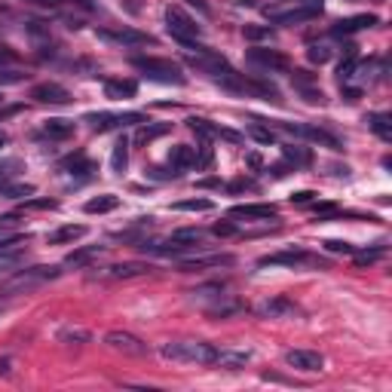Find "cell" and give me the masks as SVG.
<instances>
[{
    "mask_svg": "<svg viewBox=\"0 0 392 392\" xmlns=\"http://www.w3.org/2000/svg\"><path fill=\"white\" fill-rule=\"evenodd\" d=\"M236 258L233 255H199V258H184L178 264L181 273H196V270H212V267H233Z\"/></svg>",
    "mask_w": 392,
    "mask_h": 392,
    "instance_id": "4fadbf2b",
    "label": "cell"
},
{
    "mask_svg": "<svg viewBox=\"0 0 392 392\" xmlns=\"http://www.w3.org/2000/svg\"><path fill=\"white\" fill-rule=\"evenodd\" d=\"M306 56H310V61H316V65H325V61L331 58V49H328L325 43H313L310 49H306Z\"/></svg>",
    "mask_w": 392,
    "mask_h": 392,
    "instance_id": "ab89813d",
    "label": "cell"
},
{
    "mask_svg": "<svg viewBox=\"0 0 392 392\" xmlns=\"http://www.w3.org/2000/svg\"><path fill=\"white\" fill-rule=\"evenodd\" d=\"M56 199H31L28 203V209H56Z\"/></svg>",
    "mask_w": 392,
    "mask_h": 392,
    "instance_id": "c3c4849f",
    "label": "cell"
},
{
    "mask_svg": "<svg viewBox=\"0 0 392 392\" xmlns=\"http://www.w3.org/2000/svg\"><path fill=\"white\" fill-rule=\"evenodd\" d=\"M92 334L86 328H61L58 331V343H71V347H83V343H89Z\"/></svg>",
    "mask_w": 392,
    "mask_h": 392,
    "instance_id": "d6a6232c",
    "label": "cell"
},
{
    "mask_svg": "<svg viewBox=\"0 0 392 392\" xmlns=\"http://www.w3.org/2000/svg\"><path fill=\"white\" fill-rule=\"evenodd\" d=\"M301 264H325V260H316V258H310L304 249H282V251H276V255H267V258H260L258 260V267L264 270V267H301Z\"/></svg>",
    "mask_w": 392,
    "mask_h": 392,
    "instance_id": "30bf717a",
    "label": "cell"
},
{
    "mask_svg": "<svg viewBox=\"0 0 392 392\" xmlns=\"http://www.w3.org/2000/svg\"><path fill=\"white\" fill-rule=\"evenodd\" d=\"M356 255V267H365V264H374L386 255V245H377V249H365V251H352Z\"/></svg>",
    "mask_w": 392,
    "mask_h": 392,
    "instance_id": "74e56055",
    "label": "cell"
},
{
    "mask_svg": "<svg viewBox=\"0 0 392 392\" xmlns=\"http://www.w3.org/2000/svg\"><path fill=\"white\" fill-rule=\"evenodd\" d=\"M166 28L178 43H194L199 37V25L181 10V6H168L166 10Z\"/></svg>",
    "mask_w": 392,
    "mask_h": 392,
    "instance_id": "5b68a950",
    "label": "cell"
},
{
    "mask_svg": "<svg viewBox=\"0 0 392 392\" xmlns=\"http://www.w3.org/2000/svg\"><path fill=\"white\" fill-rule=\"evenodd\" d=\"M255 313L260 319H295L297 313H301V306H297L291 297H282V295H276V297H267V301H260L255 306Z\"/></svg>",
    "mask_w": 392,
    "mask_h": 392,
    "instance_id": "ba28073f",
    "label": "cell"
},
{
    "mask_svg": "<svg viewBox=\"0 0 392 392\" xmlns=\"http://www.w3.org/2000/svg\"><path fill=\"white\" fill-rule=\"evenodd\" d=\"M61 172H65L68 178H74V181H89L92 175L98 172V166L92 163L86 153H74V157H68L65 163H61Z\"/></svg>",
    "mask_w": 392,
    "mask_h": 392,
    "instance_id": "5bb4252c",
    "label": "cell"
},
{
    "mask_svg": "<svg viewBox=\"0 0 392 392\" xmlns=\"http://www.w3.org/2000/svg\"><path fill=\"white\" fill-rule=\"evenodd\" d=\"M212 233H214V236H233V233H236V227H233V224H214V227H212Z\"/></svg>",
    "mask_w": 392,
    "mask_h": 392,
    "instance_id": "681fc988",
    "label": "cell"
},
{
    "mask_svg": "<svg viewBox=\"0 0 392 392\" xmlns=\"http://www.w3.org/2000/svg\"><path fill=\"white\" fill-rule=\"evenodd\" d=\"M251 359L249 350H218V356H214V365L218 368H227V371H236V368H242L245 362Z\"/></svg>",
    "mask_w": 392,
    "mask_h": 392,
    "instance_id": "603a6c76",
    "label": "cell"
},
{
    "mask_svg": "<svg viewBox=\"0 0 392 392\" xmlns=\"http://www.w3.org/2000/svg\"><path fill=\"white\" fill-rule=\"evenodd\" d=\"M148 120L138 111H126V113H111V111H98V113H86V123L95 132H107V129H120V126H141Z\"/></svg>",
    "mask_w": 392,
    "mask_h": 392,
    "instance_id": "8992f818",
    "label": "cell"
},
{
    "mask_svg": "<svg viewBox=\"0 0 392 392\" xmlns=\"http://www.w3.org/2000/svg\"><path fill=\"white\" fill-rule=\"evenodd\" d=\"M0 194L10 196V199H25V196L34 194V184H6Z\"/></svg>",
    "mask_w": 392,
    "mask_h": 392,
    "instance_id": "f35d334b",
    "label": "cell"
},
{
    "mask_svg": "<svg viewBox=\"0 0 392 392\" xmlns=\"http://www.w3.org/2000/svg\"><path fill=\"white\" fill-rule=\"evenodd\" d=\"M187 126L194 129V132H196L199 138H203V141L214 138V129H218V126H212V123H209V120H203V117H190V120H187Z\"/></svg>",
    "mask_w": 392,
    "mask_h": 392,
    "instance_id": "8d00e7d4",
    "label": "cell"
},
{
    "mask_svg": "<svg viewBox=\"0 0 392 392\" xmlns=\"http://www.w3.org/2000/svg\"><path fill=\"white\" fill-rule=\"evenodd\" d=\"M196 163V150L194 148H187V144H178V148H172L168 150V166L175 168V172H187L190 166Z\"/></svg>",
    "mask_w": 392,
    "mask_h": 392,
    "instance_id": "7402d4cb",
    "label": "cell"
},
{
    "mask_svg": "<svg viewBox=\"0 0 392 392\" xmlns=\"http://www.w3.org/2000/svg\"><path fill=\"white\" fill-rule=\"evenodd\" d=\"M242 37H245V40H251V43H258V40H273V28H270V25H245V28H242Z\"/></svg>",
    "mask_w": 392,
    "mask_h": 392,
    "instance_id": "e575fe53",
    "label": "cell"
},
{
    "mask_svg": "<svg viewBox=\"0 0 392 392\" xmlns=\"http://www.w3.org/2000/svg\"><path fill=\"white\" fill-rule=\"evenodd\" d=\"M297 135L310 138V141H316V144H325V148H331V150H340L343 148L340 138L331 135L328 129H322V126H297Z\"/></svg>",
    "mask_w": 392,
    "mask_h": 392,
    "instance_id": "44dd1931",
    "label": "cell"
},
{
    "mask_svg": "<svg viewBox=\"0 0 392 392\" xmlns=\"http://www.w3.org/2000/svg\"><path fill=\"white\" fill-rule=\"evenodd\" d=\"M325 249H328V251H334V255H352V251H356V245L340 242V240H328V242H325Z\"/></svg>",
    "mask_w": 392,
    "mask_h": 392,
    "instance_id": "b9f144b4",
    "label": "cell"
},
{
    "mask_svg": "<svg viewBox=\"0 0 392 392\" xmlns=\"http://www.w3.org/2000/svg\"><path fill=\"white\" fill-rule=\"evenodd\" d=\"M371 25H377V15H374V13L350 15V19L334 22V25H331V34H334V37H350V34H356V31H365V28H371Z\"/></svg>",
    "mask_w": 392,
    "mask_h": 392,
    "instance_id": "e0dca14e",
    "label": "cell"
},
{
    "mask_svg": "<svg viewBox=\"0 0 392 392\" xmlns=\"http://www.w3.org/2000/svg\"><path fill=\"white\" fill-rule=\"evenodd\" d=\"M126 166H129V138H120L117 144H113V150H111V168L117 175L126 172Z\"/></svg>",
    "mask_w": 392,
    "mask_h": 392,
    "instance_id": "f1b7e54d",
    "label": "cell"
},
{
    "mask_svg": "<svg viewBox=\"0 0 392 392\" xmlns=\"http://www.w3.org/2000/svg\"><path fill=\"white\" fill-rule=\"evenodd\" d=\"M31 3H43V6H58L61 0H31Z\"/></svg>",
    "mask_w": 392,
    "mask_h": 392,
    "instance_id": "db71d44e",
    "label": "cell"
},
{
    "mask_svg": "<svg viewBox=\"0 0 392 392\" xmlns=\"http://www.w3.org/2000/svg\"><path fill=\"white\" fill-rule=\"evenodd\" d=\"M368 129L380 138V141H392V123L389 113H368Z\"/></svg>",
    "mask_w": 392,
    "mask_h": 392,
    "instance_id": "4316f807",
    "label": "cell"
},
{
    "mask_svg": "<svg viewBox=\"0 0 392 392\" xmlns=\"http://www.w3.org/2000/svg\"><path fill=\"white\" fill-rule=\"evenodd\" d=\"M120 205V196H113V194H104V196H95V199H89L86 203V214H107V212H113Z\"/></svg>",
    "mask_w": 392,
    "mask_h": 392,
    "instance_id": "f546056e",
    "label": "cell"
},
{
    "mask_svg": "<svg viewBox=\"0 0 392 392\" xmlns=\"http://www.w3.org/2000/svg\"><path fill=\"white\" fill-rule=\"evenodd\" d=\"M199 166H212V148H209V141L199 144Z\"/></svg>",
    "mask_w": 392,
    "mask_h": 392,
    "instance_id": "bcb514c9",
    "label": "cell"
},
{
    "mask_svg": "<svg viewBox=\"0 0 392 392\" xmlns=\"http://www.w3.org/2000/svg\"><path fill=\"white\" fill-rule=\"evenodd\" d=\"M0 374H3V377H6V374H10V362H6V359H3V362H0Z\"/></svg>",
    "mask_w": 392,
    "mask_h": 392,
    "instance_id": "11a10c76",
    "label": "cell"
},
{
    "mask_svg": "<svg viewBox=\"0 0 392 392\" xmlns=\"http://www.w3.org/2000/svg\"><path fill=\"white\" fill-rule=\"evenodd\" d=\"M159 356L168 359V362H178V365H214L218 347L203 343V340H168V343H163Z\"/></svg>",
    "mask_w": 392,
    "mask_h": 392,
    "instance_id": "7a4b0ae2",
    "label": "cell"
},
{
    "mask_svg": "<svg viewBox=\"0 0 392 392\" xmlns=\"http://www.w3.org/2000/svg\"><path fill=\"white\" fill-rule=\"evenodd\" d=\"M282 157H285L288 166H310L313 163V153L306 148H297V144H288V148H282Z\"/></svg>",
    "mask_w": 392,
    "mask_h": 392,
    "instance_id": "4dcf8cb0",
    "label": "cell"
},
{
    "mask_svg": "<svg viewBox=\"0 0 392 392\" xmlns=\"http://www.w3.org/2000/svg\"><path fill=\"white\" fill-rule=\"evenodd\" d=\"M3 65H15V52L0 49V68H3Z\"/></svg>",
    "mask_w": 392,
    "mask_h": 392,
    "instance_id": "816d5d0a",
    "label": "cell"
},
{
    "mask_svg": "<svg viewBox=\"0 0 392 392\" xmlns=\"http://www.w3.org/2000/svg\"><path fill=\"white\" fill-rule=\"evenodd\" d=\"M83 236H86V227H83V224H65V227L52 230V233L46 236V242H52V245H65V242L83 240Z\"/></svg>",
    "mask_w": 392,
    "mask_h": 392,
    "instance_id": "d4e9b609",
    "label": "cell"
},
{
    "mask_svg": "<svg viewBox=\"0 0 392 392\" xmlns=\"http://www.w3.org/2000/svg\"><path fill=\"white\" fill-rule=\"evenodd\" d=\"M175 209L178 212H212V199H205V196L181 199V203H175Z\"/></svg>",
    "mask_w": 392,
    "mask_h": 392,
    "instance_id": "d590c367",
    "label": "cell"
},
{
    "mask_svg": "<svg viewBox=\"0 0 392 392\" xmlns=\"http://www.w3.org/2000/svg\"><path fill=\"white\" fill-rule=\"evenodd\" d=\"M43 135L46 138H56V141H65V138L74 135V123H68V120H46L43 123Z\"/></svg>",
    "mask_w": 392,
    "mask_h": 392,
    "instance_id": "83f0119b",
    "label": "cell"
},
{
    "mask_svg": "<svg viewBox=\"0 0 392 392\" xmlns=\"http://www.w3.org/2000/svg\"><path fill=\"white\" fill-rule=\"evenodd\" d=\"M138 83L135 80H104V95L107 98H135Z\"/></svg>",
    "mask_w": 392,
    "mask_h": 392,
    "instance_id": "484cf974",
    "label": "cell"
},
{
    "mask_svg": "<svg viewBox=\"0 0 392 392\" xmlns=\"http://www.w3.org/2000/svg\"><path fill=\"white\" fill-rule=\"evenodd\" d=\"M322 10H325L322 0H273L264 6V15L273 25H301V22L316 19Z\"/></svg>",
    "mask_w": 392,
    "mask_h": 392,
    "instance_id": "6da1fadb",
    "label": "cell"
},
{
    "mask_svg": "<svg viewBox=\"0 0 392 392\" xmlns=\"http://www.w3.org/2000/svg\"><path fill=\"white\" fill-rule=\"evenodd\" d=\"M168 132V123H157V126H150V123H141V129H138V144H148L153 138H163Z\"/></svg>",
    "mask_w": 392,
    "mask_h": 392,
    "instance_id": "836d02e7",
    "label": "cell"
},
{
    "mask_svg": "<svg viewBox=\"0 0 392 392\" xmlns=\"http://www.w3.org/2000/svg\"><path fill=\"white\" fill-rule=\"evenodd\" d=\"M25 80V74H19V71H3V68H0V83H3V86H13V83H22Z\"/></svg>",
    "mask_w": 392,
    "mask_h": 392,
    "instance_id": "ee69618b",
    "label": "cell"
},
{
    "mask_svg": "<svg viewBox=\"0 0 392 392\" xmlns=\"http://www.w3.org/2000/svg\"><path fill=\"white\" fill-rule=\"evenodd\" d=\"M31 98H34L37 104H68L71 102V92L65 86H58V83H37V86L31 89Z\"/></svg>",
    "mask_w": 392,
    "mask_h": 392,
    "instance_id": "2e32d148",
    "label": "cell"
},
{
    "mask_svg": "<svg viewBox=\"0 0 392 392\" xmlns=\"http://www.w3.org/2000/svg\"><path fill=\"white\" fill-rule=\"evenodd\" d=\"M172 242H178V245H184V249H190V251H196L199 245H203V240H205V233L199 227H181V230H175L172 236H168Z\"/></svg>",
    "mask_w": 392,
    "mask_h": 392,
    "instance_id": "cb8c5ba5",
    "label": "cell"
},
{
    "mask_svg": "<svg viewBox=\"0 0 392 392\" xmlns=\"http://www.w3.org/2000/svg\"><path fill=\"white\" fill-rule=\"evenodd\" d=\"M285 365L301 374H319V371H325V356L316 350H288Z\"/></svg>",
    "mask_w": 392,
    "mask_h": 392,
    "instance_id": "9c48e42d",
    "label": "cell"
},
{
    "mask_svg": "<svg viewBox=\"0 0 392 392\" xmlns=\"http://www.w3.org/2000/svg\"><path fill=\"white\" fill-rule=\"evenodd\" d=\"M249 61L264 71H285L288 68V58L276 49H249Z\"/></svg>",
    "mask_w": 392,
    "mask_h": 392,
    "instance_id": "d6986e66",
    "label": "cell"
},
{
    "mask_svg": "<svg viewBox=\"0 0 392 392\" xmlns=\"http://www.w3.org/2000/svg\"><path fill=\"white\" fill-rule=\"evenodd\" d=\"M132 68L141 71V77H148L150 83H163V86H184L181 65H175L172 58H157V56H132Z\"/></svg>",
    "mask_w": 392,
    "mask_h": 392,
    "instance_id": "3957f363",
    "label": "cell"
},
{
    "mask_svg": "<svg viewBox=\"0 0 392 392\" xmlns=\"http://www.w3.org/2000/svg\"><path fill=\"white\" fill-rule=\"evenodd\" d=\"M249 135L255 138V141H260V144H273V132L270 129H264V126H251Z\"/></svg>",
    "mask_w": 392,
    "mask_h": 392,
    "instance_id": "7bdbcfd3",
    "label": "cell"
},
{
    "mask_svg": "<svg viewBox=\"0 0 392 392\" xmlns=\"http://www.w3.org/2000/svg\"><path fill=\"white\" fill-rule=\"evenodd\" d=\"M25 242H28V236H6V240H0V273L15 270L25 260V255H28Z\"/></svg>",
    "mask_w": 392,
    "mask_h": 392,
    "instance_id": "8fae6325",
    "label": "cell"
},
{
    "mask_svg": "<svg viewBox=\"0 0 392 392\" xmlns=\"http://www.w3.org/2000/svg\"><path fill=\"white\" fill-rule=\"evenodd\" d=\"M313 196H316L313 190H297V194H291V203H295V205H304V203H310Z\"/></svg>",
    "mask_w": 392,
    "mask_h": 392,
    "instance_id": "7dc6e473",
    "label": "cell"
},
{
    "mask_svg": "<svg viewBox=\"0 0 392 392\" xmlns=\"http://www.w3.org/2000/svg\"><path fill=\"white\" fill-rule=\"evenodd\" d=\"M104 40H113V43H123V46H144V43H153L150 34L144 31H135V28H120V31H98Z\"/></svg>",
    "mask_w": 392,
    "mask_h": 392,
    "instance_id": "ffe728a7",
    "label": "cell"
},
{
    "mask_svg": "<svg viewBox=\"0 0 392 392\" xmlns=\"http://www.w3.org/2000/svg\"><path fill=\"white\" fill-rule=\"evenodd\" d=\"M102 251H104V245H86V249H77L74 255L65 258V267H80V264H86V260H92L95 255H102Z\"/></svg>",
    "mask_w": 392,
    "mask_h": 392,
    "instance_id": "1f68e13d",
    "label": "cell"
},
{
    "mask_svg": "<svg viewBox=\"0 0 392 392\" xmlns=\"http://www.w3.org/2000/svg\"><path fill=\"white\" fill-rule=\"evenodd\" d=\"M337 77H340V83H347L350 77H356V56L350 52L347 61H340V68H337Z\"/></svg>",
    "mask_w": 392,
    "mask_h": 392,
    "instance_id": "60d3db41",
    "label": "cell"
},
{
    "mask_svg": "<svg viewBox=\"0 0 392 392\" xmlns=\"http://www.w3.org/2000/svg\"><path fill=\"white\" fill-rule=\"evenodd\" d=\"M276 214L279 212L270 203H245V205H233L230 209V218H249V221H270Z\"/></svg>",
    "mask_w": 392,
    "mask_h": 392,
    "instance_id": "ac0fdd59",
    "label": "cell"
},
{
    "mask_svg": "<svg viewBox=\"0 0 392 392\" xmlns=\"http://www.w3.org/2000/svg\"><path fill=\"white\" fill-rule=\"evenodd\" d=\"M218 178H205V181H199V187H218Z\"/></svg>",
    "mask_w": 392,
    "mask_h": 392,
    "instance_id": "f5cc1de1",
    "label": "cell"
},
{
    "mask_svg": "<svg viewBox=\"0 0 392 392\" xmlns=\"http://www.w3.org/2000/svg\"><path fill=\"white\" fill-rule=\"evenodd\" d=\"M334 212H337V205H334V203L313 205V214H316V218H328V214H334Z\"/></svg>",
    "mask_w": 392,
    "mask_h": 392,
    "instance_id": "f6af8a7d",
    "label": "cell"
},
{
    "mask_svg": "<svg viewBox=\"0 0 392 392\" xmlns=\"http://www.w3.org/2000/svg\"><path fill=\"white\" fill-rule=\"evenodd\" d=\"M150 273V264H144V260H123V264H111L104 267L102 279H135V276H148Z\"/></svg>",
    "mask_w": 392,
    "mask_h": 392,
    "instance_id": "9a60e30c",
    "label": "cell"
},
{
    "mask_svg": "<svg viewBox=\"0 0 392 392\" xmlns=\"http://www.w3.org/2000/svg\"><path fill=\"white\" fill-rule=\"evenodd\" d=\"M3 144H6V132H0V148H3Z\"/></svg>",
    "mask_w": 392,
    "mask_h": 392,
    "instance_id": "9f6ffc18",
    "label": "cell"
},
{
    "mask_svg": "<svg viewBox=\"0 0 392 392\" xmlns=\"http://www.w3.org/2000/svg\"><path fill=\"white\" fill-rule=\"evenodd\" d=\"M58 273H61L58 267H28V270H19V273H15L13 279L3 285V295H6V297L28 295V291H34L37 285H43V282L56 279Z\"/></svg>",
    "mask_w": 392,
    "mask_h": 392,
    "instance_id": "277c9868",
    "label": "cell"
},
{
    "mask_svg": "<svg viewBox=\"0 0 392 392\" xmlns=\"http://www.w3.org/2000/svg\"><path fill=\"white\" fill-rule=\"evenodd\" d=\"M13 166H15V163H3V166H0V190L10 184V175H13V172H6V168H13Z\"/></svg>",
    "mask_w": 392,
    "mask_h": 392,
    "instance_id": "f907efd6",
    "label": "cell"
},
{
    "mask_svg": "<svg viewBox=\"0 0 392 392\" xmlns=\"http://www.w3.org/2000/svg\"><path fill=\"white\" fill-rule=\"evenodd\" d=\"M104 347L113 350V352H123V356H132V359H141L148 356L150 347L141 340V337L129 334V331H107L104 334Z\"/></svg>",
    "mask_w": 392,
    "mask_h": 392,
    "instance_id": "52a82bcc",
    "label": "cell"
},
{
    "mask_svg": "<svg viewBox=\"0 0 392 392\" xmlns=\"http://www.w3.org/2000/svg\"><path fill=\"white\" fill-rule=\"evenodd\" d=\"M291 86L301 92L304 102H310V104H325V92L319 89L316 77H313L310 71H291Z\"/></svg>",
    "mask_w": 392,
    "mask_h": 392,
    "instance_id": "7c38bea8",
    "label": "cell"
}]
</instances>
